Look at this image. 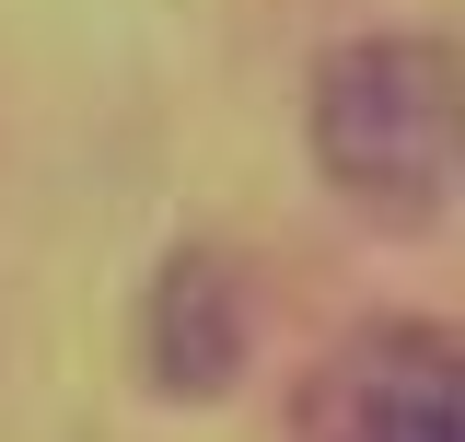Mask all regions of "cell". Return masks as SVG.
Wrapping results in <instances>:
<instances>
[{
    "instance_id": "cell-1",
    "label": "cell",
    "mask_w": 465,
    "mask_h": 442,
    "mask_svg": "<svg viewBox=\"0 0 465 442\" xmlns=\"http://www.w3.org/2000/svg\"><path fill=\"white\" fill-rule=\"evenodd\" d=\"M314 164L361 221H430L465 164V70L442 35H361L314 58Z\"/></svg>"
},
{
    "instance_id": "cell-2",
    "label": "cell",
    "mask_w": 465,
    "mask_h": 442,
    "mask_svg": "<svg viewBox=\"0 0 465 442\" xmlns=\"http://www.w3.org/2000/svg\"><path fill=\"white\" fill-rule=\"evenodd\" d=\"M302 442H465V361L442 326H361L314 361Z\"/></svg>"
},
{
    "instance_id": "cell-3",
    "label": "cell",
    "mask_w": 465,
    "mask_h": 442,
    "mask_svg": "<svg viewBox=\"0 0 465 442\" xmlns=\"http://www.w3.org/2000/svg\"><path fill=\"white\" fill-rule=\"evenodd\" d=\"M244 361H256V291L232 256L210 245H174L152 291H140V385L163 396V407H210V396L244 385Z\"/></svg>"
}]
</instances>
